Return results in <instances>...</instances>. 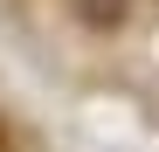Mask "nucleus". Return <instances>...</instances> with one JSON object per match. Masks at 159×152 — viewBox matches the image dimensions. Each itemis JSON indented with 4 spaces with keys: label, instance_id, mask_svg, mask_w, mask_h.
Returning a JSON list of instances; mask_svg holds the SVG:
<instances>
[{
    "label": "nucleus",
    "instance_id": "obj_2",
    "mask_svg": "<svg viewBox=\"0 0 159 152\" xmlns=\"http://www.w3.org/2000/svg\"><path fill=\"white\" fill-rule=\"evenodd\" d=\"M0 152H7V124H0Z\"/></svg>",
    "mask_w": 159,
    "mask_h": 152
},
{
    "label": "nucleus",
    "instance_id": "obj_1",
    "mask_svg": "<svg viewBox=\"0 0 159 152\" xmlns=\"http://www.w3.org/2000/svg\"><path fill=\"white\" fill-rule=\"evenodd\" d=\"M69 7L83 14V21H97V28H111V21L125 14V0H69Z\"/></svg>",
    "mask_w": 159,
    "mask_h": 152
}]
</instances>
